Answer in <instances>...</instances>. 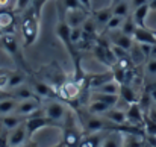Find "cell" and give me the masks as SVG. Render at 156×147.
<instances>
[{"label": "cell", "instance_id": "7c38bea8", "mask_svg": "<svg viewBox=\"0 0 156 147\" xmlns=\"http://www.w3.org/2000/svg\"><path fill=\"white\" fill-rule=\"evenodd\" d=\"M26 121L24 117L17 115V114H8V115H0V126L5 127L6 131H12L15 127H18L20 124H23Z\"/></svg>", "mask_w": 156, "mask_h": 147}, {"label": "cell", "instance_id": "8992f818", "mask_svg": "<svg viewBox=\"0 0 156 147\" xmlns=\"http://www.w3.org/2000/svg\"><path fill=\"white\" fill-rule=\"evenodd\" d=\"M27 138H29V135H27L26 121H24L18 127L9 131V134H8V147H21L26 143Z\"/></svg>", "mask_w": 156, "mask_h": 147}, {"label": "cell", "instance_id": "d4e9b609", "mask_svg": "<svg viewBox=\"0 0 156 147\" xmlns=\"http://www.w3.org/2000/svg\"><path fill=\"white\" fill-rule=\"evenodd\" d=\"M120 84L115 82V81H111V82H106L102 87H99L97 90H93V91H99V93H105V94H117L120 96Z\"/></svg>", "mask_w": 156, "mask_h": 147}, {"label": "cell", "instance_id": "b9f144b4", "mask_svg": "<svg viewBox=\"0 0 156 147\" xmlns=\"http://www.w3.org/2000/svg\"><path fill=\"white\" fill-rule=\"evenodd\" d=\"M3 132H5V127H2V126H0V137L3 135Z\"/></svg>", "mask_w": 156, "mask_h": 147}, {"label": "cell", "instance_id": "f35d334b", "mask_svg": "<svg viewBox=\"0 0 156 147\" xmlns=\"http://www.w3.org/2000/svg\"><path fill=\"white\" fill-rule=\"evenodd\" d=\"M121 2H124V0H111V5H109V6H115V5H118V3H121Z\"/></svg>", "mask_w": 156, "mask_h": 147}, {"label": "cell", "instance_id": "cb8c5ba5", "mask_svg": "<svg viewBox=\"0 0 156 147\" xmlns=\"http://www.w3.org/2000/svg\"><path fill=\"white\" fill-rule=\"evenodd\" d=\"M111 8H112V15H117V17L126 18L130 14V3L127 0H124V2L115 5V6H111Z\"/></svg>", "mask_w": 156, "mask_h": 147}, {"label": "cell", "instance_id": "ba28073f", "mask_svg": "<svg viewBox=\"0 0 156 147\" xmlns=\"http://www.w3.org/2000/svg\"><path fill=\"white\" fill-rule=\"evenodd\" d=\"M90 17V14L83 9H73V11H67L64 18L67 21V24L74 29V27H82L83 23L87 21V18Z\"/></svg>", "mask_w": 156, "mask_h": 147}, {"label": "cell", "instance_id": "5b68a950", "mask_svg": "<svg viewBox=\"0 0 156 147\" xmlns=\"http://www.w3.org/2000/svg\"><path fill=\"white\" fill-rule=\"evenodd\" d=\"M40 108H41V99H26V100H18V105H17L14 114L27 118V117L32 115L35 111H38Z\"/></svg>", "mask_w": 156, "mask_h": 147}, {"label": "cell", "instance_id": "d6a6232c", "mask_svg": "<svg viewBox=\"0 0 156 147\" xmlns=\"http://www.w3.org/2000/svg\"><path fill=\"white\" fill-rule=\"evenodd\" d=\"M14 2L15 0H0V9H11L12 11Z\"/></svg>", "mask_w": 156, "mask_h": 147}, {"label": "cell", "instance_id": "ffe728a7", "mask_svg": "<svg viewBox=\"0 0 156 147\" xmlns=\"http://www.w3.org/2000/svg\"><path fill=\"white\" fill-rule=\"evenodd\" d=\"M103 138L105 137L102 135V132L90 134V135H87L85 138H82V141H80L79 147H99L100 144H102Z\"/></svg>", "mask_w": 156, "mask_h": 147}, {"label": "cell", "instance_id": "f546056e", "mask_svg": "<svg viewBox=\"0 0 156 147\" xmlns=\"http://www.w3.org/2000/svg\"><path fill=\"white\" fill-rule=\"evenodd\" d=\"M144 131H146V135L156 137V121L150 120L149 117H144Z\"/></svg>", "mask_w": 156, "mask_h": 147}, {"label": "cell", "instance_id": "7a4b0ae2", "mask_svg": "<svg viewBox=\"0 0 156 147\" xmlns=\"http://www.w3.org/2000/svg\"><path fill=\"white\" fill-rule=\"evenodd\" d=\"M0 43H2L3 49L8 52V55L14 59V62L20 67V70H23V71H26L29 74L32 73L30 67L27 65V62H26V59H24V56L21 53V49L18 46V41L15 38V34H5V35H2L0 37Z\"/></svg>", "mask_w": 156, "mask_h": 147}, {"label": "cell", "instance_id": "e0dca14e", "mask_svg": "<svg viewBox=\"0 0 156 147\" xmlns=\"http://www.w3.org/2000/svg\"><path fill=\"white\" fill-rule=\"evenodd\" d=\"M120 97L123 99V102L127 103V105L138 103V100H140L136 91H135V88H133L132 85H127V84H123V85L120 87Z\"/></svg>", "mask_w": 156, "mask_h": 147}, {"label": "cell", "instance_id": "9a60e30c", "mask_svg": "<svg viewBox=\"0 0 156 147\" xmlns=\"http://www.w3.org/2000/svg\"><path fill=\"white\" fill-rule=\"evenodd\" d=\"M91 17H93V20L96 21V24H97V27L99 26H106V23L111 20V17H112V8L111 6H106V8H102V9H97V11H93L91 14H90Z\"/></svg>", "mask_w": 156, "mask_h": 147}, {"label": "cell", "instance_id": "52a82bcc", "mask_svg": "<svg viewBox=\"0 0 156 147\" xmlns=\"http://www.w3.org/2000/svg\"><path fill=\"white\" fill-rule=\"evenodd\" d=\"M133 41H135V40H133L132 37L123 34L120 29L109 32V43H112V46L121 47V49L127 50V52H130V49L133 47V44H135Z\"/></svg>", "mask_w": 156, "mask_h": 147}, {"label": "cell", "instance_id": "484cf974", "mask_svg": "<svg viewBox=\"0 0 156 147\" xmlns=\"http://www.w3.org/2000/svg\"><path fill=\"white\" fill-rule=\"evenodd\" d=\"M120 30H121L123 34H126V35H129V37H132V38H133V34H135V30H136V24H135V21H133L132 15H129V17H126V18H124V21H123V24H121Z\"/></svg>", "mask_w": 156, "mask_h": 147}, {"label": "cell", "instance_id": "9c48e42d", "mask_svg": "<svg viewBox=\"0 0 156 147\" xmlns=\"http://www.w3.org/2000/svg\"><path fill=\"white\" fill-rule=\"evenodd\" d=\"M126 117H127V123L138 126V127H144V112L140 106V103H132L127 106L126 111Z\"/></svg>", "mask_w": 156, "mask_h": 147}, {"label": "cell", "instance_id": "8d00e7d4", "mask_svg": "<svg viewBox=\"0 0 156 147\" xmlns=\"http://www.w3.org/2000/svg\"><path fill=\"white\" fill-rule=\"evenodd\" d=\"M149 93H150V96H152V99H153V102L156 103V84H152V85H149L147 88H146Z\"/></svg>", "mask_w": 156, "mask_h": 147}, {"label": "cell", "instance_id": "4316f807", "mask_svg": "<svg viewBox=\"0 0 156 147\" xmlns=\"http://www.w3.org/2000/svg\"><path fill=\"white\" fill-rule=\"evenodd\" d=\"M123 21H124V18H123V17L112 15V17H111V20L106 23V26L103 27V35L106 34V32H112V30L120 29V27H121V24H123Z\"/></svg>", "mask_w": 156, "mask_h": 147}, {"label": "cell", "instance_id": "7402d4cb", "mask_svg": "<svg viewBox=\"0 0 156 147\" xmlns=\"http://www.w3.org/2000/svg\"><path fill=\"white\" fill-rule=\"evenodd\" d=\"M109 109H111L109 105H106L103 102H97V100H91L88 108H87V111L90 114H93V115H103L105 112L109 111Z\"/></svg>", "mask_w": 156, "mask_h": 147}, {"label": "cell", "instance_id": "30bf717a", "mask_svg": "<svg viewBox=\"0 0 156 147\" xmlns=\"http://www.w3.org/2000/svg\"><path fill=\"white\" fill-rule=\"evenodd\" d=\"M34 93L41 99H59L58 97V91L56 88H53V85L47 84V82H41V81H34L32 87Z\"/></svg>", "mask_w": 156, "mask_h": 147}, {"label": "cell", "instance_id": "ee69618b", "mask_svg": "<svg viewBox=\"0 0 156 147\" xmlns=\"http://www.w3.org/2000/svg\"><path fill=\"white\" fill-rule=\"evenodd\" d=\"M152 30H153V34H155V35H156V30H155V29H152Z\"/></svg>", "mask_w": 156, "mask_h": 147}, {"label": "cell", "instance_id": "60d3db41", "mask_svg": "<svg viewBox=\"0 0 156 147\" xmlns=\"http://www.w3.org/2000/svg\"><path fill=\"white\" fill-rule=\"evenodd\" d=\"M53 147H64V143H62V140H61V141H59L58 144H55Z\"/></svg>", "mask_w": 156, "mask_h": 147}, {"label": "cell", "instance_id": "1f68e13d", "mask_svg": "<svg viewBox=\"0 0 156 147\" xmlns=\"http://www.w3.org/2000/svg\"><path fill=\"white\" fill-rule=\"evenodd\" d=\"M80 38H82V27L71 29V41H73L74 46H77V43L80 41Z\"/></svg>", "mask_w": 156, "mask_h": 147}, {"label": "cell", "instance_id": "e575fe53", "mask_svg": "<svg viewBox=\"0 0 156 147\" xmlns=\"http://www.w3.org/2000/svg\"><path fill=\"white\" fill-rule=\"evenodd\" d=\"M149 2H150V0H130V6H132L133 9H136V8H140V6L149 3Z\"/></svg>", "mask_w": 156, "mask_h": 147}, {"label": "cell", "instance_id": "5bb4252c", "mask_svg": "<svg viewBox=\"0 0 156 147\" xmlns=\"http://www.w3.org/2000/svg\"><path fill=\"white\" fill-rule=\"evenodd\" d=\"M149 12H150V5H149V3H146V5H143V6H140V8L133 9L132 18H133V21H135L136 27H147L146 20H147Z\"/></svg>", "mask_w": 156, "mask_h": 147}, {"label": "cell", "instance_id": "836d02e7", "mask_svg": "<svg viewBox=\"0 0 156 147\" xmlns=\"http://www.w3.org/2000/svg\"><path fill=\"white\" fill-rule=\"evenodd\" d=\"M79 2H80V5H82L83 11H87L88 14H91V12H93V5H91V0H79Z\"/></svg>", "mask_w": 156, "mask_h": 147}, {"label": "cell", "instance_id": "4dcf8cb0", "mask_svg": "<svg viewBox=\"0 0 156 147\" xmlns=\"http://www.w3.org/2000/svg\"><path fill=\"white\" fill-rule=\"evenodd\" d=\"M9 74L11 71H0V91H8Z\"/></svg>", "mask_w": 156, "mask_h": 147}, {"label": "cell", "instance_id": "ab89813d", "mask_svg": "<svg viewBox=\"0 0 156 147\" xmlns=\"http://www.w3.org/2000/svg\"><path fill=\"white\" fill-rule=\"evenodd\" d=\"M26 147H40V146H38V144H37L35 141H30V143H29V144H27Z\"/></svg>", "mask_w": 156, "mask_h": 147}, {"label": "cell", "instance_id": "3957f363", "mask_svg": "<svg viewBox=\"0 0 156 147\" xmlns=\"http://www.w3.org/2000/svg\"><path fill=\"white\" fill-rule=\"evenodd\" d=\"M80 141H82V134L74 126L73 112L68 111L62 121V143L65 147H79Z\"/></svg>", "mask_w": 156, "mask_h": 147}, {"label": "cell", "instance_id": "f1b7e54d", "mask_svg": "<svg viewBox=\"0 0 156 147\" xmlns=\"http://www.w3.org/2000/svg\"><path fill=\"white\" fill-rule=\"evenodd\" d=\"M146 74L152 77L156 76V56H150L146 61Z\"/></svg>", "mask_w": 156, "mask_h": 147}, {"label": "cell", "instance_id": "44dd1931", "mask_svg": "<svg viewBox=\"0 0 156 147\" xmlns=\"http://www.w3.org/2000/svg\"><path fill=\"white\" fill-rule=\"evenodd\" d=\"M26 82V74L21 73V71H14L9 74V82H8V90H15L21 85H24Z\"/></svg>", "mask_w": 156, "mask_h": 147}, {"label": "cell", "instance_id": "d6986e66", "mask_svg": "<svg viewBox=\"0 0 156 147\" xmlns=\"http://www.w3.org/2000/svg\"><path fill=\"white\" fill-rule=\"evenodd\" d=\"M11 93H12L14 99H17V100L40 99L37 94H35V93H34V90H32L30 87H26V85H21V87H18V88H15V90H11Z\"/></svg>", "mask_w": 156, "mask_h": 147}, {"label": "cell", "instance_id": "ac0fdd59", "mask_svg": "<svg viewBox=\"0 0 156 147\" xmlns=\"http://www.w3.org/2000/svg\"><path fill=\"white\" fill-rule=\"evenodd\" d=\"M91 100H97V102H103L106 105H109L111 108H115L120 96L117 94H105V93H99V91H93L91 93Z\"/></svg>", "mask_w": 156, "mask_h": 147}, {"label": "cell", "instance_id": "7bdbcfd3", "mask_svg": "<svg viewBox=\"0 0 156 147\" xmlns=\"http://www.w3.org/2000/svg\"><path fill=\"white\" fill-rule=\"evenodd\" d=\"M152 56H156V46H155V49H153V53H152Z\"/></svg>", "mask_w": 156, "mask_h": 147}, {"label": "cell", "instance_id": "d590c367", "mask_svg": "<svg viewBox=\"0 0 156 147\" xmlns=\"http://www.w3.org/2000/svg\"><path fill=\"white\" fill-rule=\"evenodd\" d=\"M146 117H149L150 120L156 121V105H152V106H150V109H149V112L146 114Z\"/></svg>", "mask_w": 156, "mask_h": 147}, {"label": "cell", "instance_id": "2e32d148", "mask_svg": "<svg viewBox=\"0 0 156 147\" xmlns=\"http://www.w3.org/2000/svg\"><path fill=\"white\" fill-rule=\"evenodd\" d=\"M102 117H105L106 120H109L114 124H126L127 123V117L126 112L118 109V108H111L109 111H106Z\"/></svg>", "mask_w": 156, "mask_h": 147}, {"label": "cell", "instance_id": "277c9868", "mask_svg": "<svg viewBox=\"0 0 156 147\" xmlns=\"http://www.w3.org/2000/svg\"><path fill=\"white\" fill-rule=\"evenodd\" d=\"M43 108H44L46 117H49L52 121L58 123L61 126V129H62V121H64V118H65V115L68 112L67 108H65V105L61 103L58 99H50Z\"/></svg>", "mask_w": 156, "mask_h": 147}, {"label": "cell", "instance_id": "83f0119b", "mask_svg": "<svg viewBox=\"0 0 156 147\" xmlns=\"http://www.w3.org/2000/svg\"><path fill=\"white\" fill-rule=\"evenodd\" d=\"M30 6H32V0H15L12 11H14V14L15 12H24Z\"/></svg>", "mask_w": 156, "mask_h": 147}, {"label": "cell", "instance_id": "4fadbf2b", "mask_svg": "<svg viewBox=\"0 0 156 147\" xmlns=\"http://www.w3.org/2000/svg\"><path fill=\"white\" fill-rule=\"evenodd\" d=\"M124 143V134L120 131H111L103 138L100 147H123Z\"/></svg>", "mask_w": 156, "mask_h": 147}, {"label": "cell", "instance_id": "6da1fadb", "mask_svg": "<svg viewBox=\"0 0 156 147\" xmlns=\"http://www.w3.org/2000/svg\"><path fill=\"white\" fill-rule=\"evenodd\" d=\"M20 30L24 40V46H32L38 40L40 35V17L34 11V8H27L24 12H21L20 18Z\"/></svg>", "mask_w": 156, "mask_h": 147}, {"label": "cell", "instance_id": "8fae6325", "mask_svg": "<svg viewBox=\"0 0 156 147\" xmlns=\"http://www.w3.org/2000/svg\"><path fill=\"white\" fill-rule=\"evenodd\" d=\"M133 40L138 44L156 46V35L153 34V30L149 29V27H136V30L133 34Z\"/></svg>", "mask_w": 156, "mask_h": 147}, {"label": "cell", "instance_id": "74e56055", "mask_svg": "<svg viewBox=\"0 0 156 147\" xmlns=\"http://www.w3.org/2000/svg\"><path fill=\"white\" fill-rule=\"evenodd\" d=\"M11 97H14L11 91H0V102L5 100V99H11Z\"/></svg>", "mask_w": 156, "mask_h": 147}, {"label": "cell", "instance_id": "603a6c76", "mask_svg": "<svg viewBox=\"0 0 156 147\" xmlns=\"http://www.w3.org/2000/svg\"><path fill=\"white\" fill-rule=\"evenodd\" d=\"M18 105V100L14 97L5 99L0 102V115H8V114H14L15 108Z\"/></svg>", "mask_w": 156, "mask_h": 147}]
</instances>
